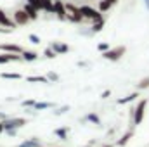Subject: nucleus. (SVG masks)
<instances>
[{"label": "nucleus", "mask_w": 149, "mask_h": 147, "mask_svg": "<svg viewBox=\"0 0 149 147\" xmlns=\"http://www.w3.org/2000/svg\"><path fill=\"white\" fill-rule=\"evenodd\" d=\"M148 104H149V102L146 101V99H141V101L137 102V106L134 107V116H132V125H134V126H137V125H141V123H142Z\"/></svg>", "instance_id": "nucleus-2"}, {"label": "nucleus", "mask_w": 149, "mask_h": 147, "mask_svg": "<svg viewBox=\"0 0 149 147\" xmlns=\"http://www.w3.org/2000/svg\"><path fill=\"white\" fill-rule=\"evenodd\" d=\"M57 55H63V54H68L70 50H71V47L68 45V43H63V42H52L50 45H49Z\"/></svg>", "instance_id": "nucleus-7"}, {"label": "nucleus", "mask_w": 149, "mask_h": 147, "mask_svg": "<svg viewBox=\"0 0 149 147\" xmlns=\"http://www.w3.org/2000/svg\"><path fill=\"white\" fill-rule=\"evenodd\" d=\"M23 10L28 14V17H30V21H37L38 19V10L33 7V5H30V3H24V7H23Z\"/></svg>", "instance_id": "nucleus-11"}, {"label": "nucleus", "mask_w": 149, "mask_h": 147, "mask_svg": "<svg viewBox=\"0 0 149 147\" xmlns=\"http://www.w3.org/2000/svg\"><path fill=\"white\" fill-rule=\"evenodd\" d=\"M68 133H70V126H61L54 130V135L59 137L61 140H68Z\"/></svg>", "instance_id": "nucleus-15"}, {"label": "nucleus", "mask_w": 149, "mask_h": 147, "mask_svg": "<svg viewBox=\"0 0 149 147\" xmlns=\"http://www.w3.org/2000/svg\"><path fill=\"white\" fill-rule=\"evenodd\" d=\"M45 76L49 78V81H50V83H54V81H59V74L54 73V71H49V73L45 74Z\"/></svg>", "instance_id": "nucleus-28"}, {"label": "nucleus", "mask_w": 149, "mask_h": 147, "mask_svg": "<svg viewBox=\"0 0 149 147\" xmlns=\"http://www.w3.org/2000/svg\"><path fill=\"white\" fill-rule=\"evenodd\" d=\"M78 66H80V68H85V66H88V62H81V61H80Z\"/></svg>", "instance_id": "nucleus-36"}, {"label": "nucleus", "mask_w": 149, "mask_h": 147, "mask_svg": "<svg viewBox=\"0 0 149 147\" xmlns=\"http://www.w3.org/2000/svg\"><path fill=\"white\" fill-rule=\"evenodd\" d=\"M21 57H23L24 62H33V61H37L38 59V54L35 52V50H23Z\"/></svg>", "instance_id": "nucleus-13"}, {"label": "nucleus", "mask_w": 149, "mask_h": 147, "mask_svg": "<svg viewBox=\"0 0 149 147\" xmlns=\"http://www.w3.org/2000/svg\"><path fill=\"white\" fill-rule=\"evenodd\" d=\"M125 52H127V47H125V45H116V47H111L109 50L102 52V59L111 61V62H116V61H120V59L125 55Z\"/></svg>", "instance_id": "nucleus-1"}, {"label": "nucleus", "mask_w": 149, "mask_h": 147, "mask_svg": "<svg viewBox=\"0 0 149 147\" xmlns=\"http://www.w3.org/2000/svg\"><path fill=\"white\" fill-rule=\"evenodd\" d=\"M0 26H3V28H10V30H16V28H17V24L14 23V19H10L3 9H0Z\"/></svg>", "instance_id": "nucleus-9"}, {"label": "nucleus", "mask_w": 149, "mask_h": 147, "mask_svg": "<svg viewBox=\"0 0 149 147\" xmlns=\"http://www.w3.org/2000/svg\"><path fill=\"white\" fill-rule=\"evenodd\" d=\"M80 12H81V16H83V19H87V21H101V19H104L102 17V12L99 10V9H94V7H90V5H80Z\"/></svg>", "instance_id": "nucleus-3"}, {"label": "nucleus", "mask_w": 149, "mask_h": 147, "mask_svg": "<svg viewBox=\"0 0 149 147\" xmlns=\"http://www.w3.org/2000/svg\"><path fill=\"white\" fill-rule=\"evenodd\" d=\"M0 78H3V80H21L23 74L21 73H2Z\"/></svg>", "instance_id": "nucleus-22"}, {"label": "nucleus", "mask_w": 149, "mask_h": 147, "mask_svg": "<svg viewBox=\"0 0 149 147\" xmlns=\"http://www.w3.org/2000/svg\"><path fill=\"white\" fill-rule=\"evenodd\" d=\"M12 19H14V23H16L17 26H26V24L30 23V17H28V14H26L23 9H17V10L12 14Z\"/></svg>", "instance_id": "nucleus-6"}, {"label": "nucleus", "mask_w": 149, "mask_h": 147, "mask_svg": "<svg viewBox=\"0 0 149 147\" xmlns=\"http://www.w3.org/2000/svg\"><path fill=\"white\" fill-rule=\"evenodd\" d=\"M102 147H114V144H104Z\"/></svg>", "instance_id": "nucleus-39"}, {"label": "nucleus", "mask_w": 149, "mask_h": 147, "mask_svg": "<svg viewBox=\"0 0 149 147\" xmlns=\"http://www.w3.org/2000/svg\"><path fill=\"white\" fill-rule=\"evenodd\" d=\"M144 5H146V9L149 10V0H144Z\"/></svg>", "instance_id": "nucleus-38"}, {"label": "nucleus", "mask_w": 149, "mask_h": 147, "mask_svg": "<svg viewBox=\"0 0 149 147\" xmlns=\"http://www.w3.org/2000/svg\"><path fill=\"white\" fill-rule=\"evenodd\" d=\"M87 147H92V146H90V144H88V146H87Z\"/></svg>", "instance_id": "nucleus-41"}, {"label": "nucleus", "mask_w": 149, "mask_h": 147, "mask_svg": "<svg viewBox=\"0 0 149 147\" xmlns=\"http://www.w3.org/2000/svg\"><path fill=\"white\" fill-rule=\"evenodd\" d=\"M54 14L59 21H66L68 19V10H66V3L63 0H54Z\"/></svg>", "instance_id": "nucleus-5"}, {"label": "nucleus", "mask_w": 149, "mask_h": 147, "mask_svg": "<svg viewBox=\"0 0 149 147\" xmlns=\"http://www.w3.org/2000/svg\"><path fill=\"white\" fill-rule=\"evenodd\" d=\"M50 107H54L52 102H37L33 109L35 111H45V109H50Z\"/></svg>", "instance_id": "nucleus-21"}, {"label": "nucleus", "mask_w": 149, "mask_h": 147, "mask_svg": "<svg viewBox=\"0 0 149 147\" xmlns=\"http://www.w3.org/2000/svg\"><path fill=\"white\" fill-rule=\"evenodd\" d=\"M26 81L28 83H50L47 76H28Z\"/></svg>", "instance_id": "nucleus-18"}, {"label": "nucleus", "mask_w": 149, "mask_h": 147, "mask_svg": "<svg viewBox=\"0 0 149 147\" xmlns=\"http://www.w3.org/2000/svg\"><path fill=\"white\" fill-rule=\"evenodd\" d=\"M70 109H71L70 106H61V107H57V109L54 111V116H63V114H66Z\"/></svg>", "instance_id": "nucleus-25"}, {"label": "nucleus", "mask_w": 149, "mask_h": 147, "mask_svg": "<svg viewBox=\"0 0 149 147\" xmlns=\"http://www.w3.org/2000/svg\"><path fill=\"white\" fill-rule=\"evenodd\" d=\"M5 133H7L9 137H16V135H17V130H16V128H12V130H5Z\"/></svg>", "instance_id": "nucleus-33"}, {"label": "nucleus", "mask_w": 149, "mask_h": 147, "mask_svg": "<svg viewBox=\"0 0 149 147\" xmlns=\"http://www.w3.org/2000/svg\"><path fill=\"white\" fill-rule=\"evenodd\" d=\"M14 30H10V28H3V26H0V33L2 35H9V33H12Z\"/></svg>", "instance_id": "nucleus-31"}, {"label": "nucleus", "mask_w": 149, "mask_h": 147, "mask_svg": "<svg viewBox=\"0 0 149 147\" xmlns=\"http://www.w3.org/2000/svg\"><path fill=\"white\" fill-rule=\"evenodd\" d=\"M35 104H37V102H35L33 99H26V101H21V106H23L24 109H26V107H35Z\"/></svg>", "instance_id": "nucleus-27"}, {"label": "nucleus", "mask_w": 149, "mask_h": 147, "mask_svg": "<svg viewBox=\"0 0 149 147\" xmlns=\"http://www.w3.org/2000/svg\"><path fill=\"white\" fill-rule=\"evenodd\" d=\"M7 118H9V116H7V114H5V112H3V111H0V121H2V123H3V121H5V119H7Z\"/></svg>", "instance_id": "nucleus-35"}, {"label": "nucleus", "mask_w": 149, "mask_h": 147, "mask_svg": "<svg viewBox=\"0 0 149 147\" xmlns=\"http://www.w3.org/2000/svg\"><path fill=\"white\" fill-rule=\"evenodd\" d=\"M104 19H101V21H94L92 23V26H90V31L92 33H99V31H102V28H104Z\"/></svg>", "instance_id": "nucleus-19"}, {"label": "nucleus", "mask_w": 149, "mask_h": 147, "mask_svg": "<svg viewBox=\"0 0 149 147\" xmlns=\"http://www.w3.org/2000/svg\"><path fill=\"white\" fill-rule=\"evenodd\" d=\"M42 10L54 14V0H42Z\"/></svg>", "instance_id": "nucleus-17"}, {"label": "nucleus", "mask_w": 149, "mask_h": 147, "mask_svg": "<svg viewBox=\"0 0 149 147\" xmlns=\"http://www.w3.org/2000/svg\"><path fill=\"white\" fill-rule=\"evenodd\" d=\"M0 50H3L5 54H23V47L21 45H17V43H2L0 45Z\"/></svg>", "instance_id": "nucleus-8"}, {"label": "nucleus", "mask_w": 149, "mask_h": 147, "mask_svg": "<svg viewBox=\"0 0 149 147\" xmlns=\"http://www.w3.org/2000/svg\"><path fill=\"white\" fill-rule=\"evenodd\" d=\"M135 88H137V92H141V90H148L149 88V76L142 78L139 83H135Z\"/></svg>", "instance_id": "nucleus-20"}, {"label": "nucleus", "mask_w": 149, "mask_h": 147, "mask_svg": "<svg viewBox=\"0 0 149 147\" xmlns=\"http://www.w3.org/2000/svg\"><path fill=\"white\" fill-rule=\"evenodd\" d=\"M139 99V92H132L130 95H127V97H121V99H118L116 102L120 104V106H123V104H128V102H134V101H137Z\"/></svg>", "instance_id": "nucleus-14"}, {"label": "nucleus", "mask_w": 149, "mask_h": 147, "mask_svg": "<svg viewBox=\"0 0 149 147\" xmlns=\"http://www.w3.org/2000/svg\"><path fill=\"white\" fill-rule=\"evenodd\" d=\"M109 2H111V5H116L118 3V0H109Z\"/></svg>", "instance_id": "nucleus-40"}, {"label": "nucleus", "mask_w": 149, "mask_h": 147, "mask_svg": "<svg viewBox=\"0 0 149 147\" xmlns=\"http://www.w3.org/2000/svg\"><path fill=\"white\" fill-rule=\"evenodd\" d=\"M26 3L33 5L37 10H42V0H26Z\"/></svg>", "instance_id": "nucleus-29"}, {"label": "nucleus", "mask_w": 149, "mask_h": 147, "mask_svg": "<svg viewBox=\"0 0 149 147\" xmlns=\"http://www.w3.org/2000/svg\"><path fill=\"white\" fill-rule=\"evenodd\" d=\"M17 147H43V144L40 142V139H38V137H31V139H28V140L21 142Z\"/></svg>", "instance_id": "nucleus-12"}, {"label": "nucleus", "mask_w": 149, "mask_h": 147, "mask_svg": "<svg viewBox=\"0 0 149 147\" xmlns=\"http://www.w3.org/2000/svg\"><path fill=\"white\" fill-rule=\"evenodd\" d=\"M0 64H9V59H7V54H0Z\"/></svg>", "instance_id": "nucleus-32"}, {"label": "nucleus", "mask_w": 149, "mask_h": 147, "mask_svg": "<svg viewBox=\"0 0 149 147\" xmlns=\"http://www.w3.org/2000/svg\"><path fill=\"white\" fill-rule=\"evenodd\" d=\"M43 55H45V59H56V57H57V54H56L50 47H47V49L43 50Z\"/></svg>", "instance_id": "nucleus-24"}, {"label": "nucleus", "mask_w": 149, "mask_h": 147, "mask_svg": "<svg viewBox=\"0 0 149 147\" xmlns=\"http://www.w3.org/2000/svg\"><path fill=\"white\" fill-rule=\"evenodd\" d=\"M109 49H111V47H109V43H108V42H101V43L97 45V50H99L101 54H102V52H106V50H109Z\"/></svg>", "instance_id": "nucleus-26"}, {"label": "nucleus", "mask_w": 149, "mask_h": 147, "mask_svg": "<svg viewBox=\"0 0 149 147\" xmlns=\"http://www.w3.org/2000/svg\"><path fill=\"white\" fill-rule=\"evenodd\" d=\"M28 40H30V42H31L33 45H38V43L42 42V40H40V37H38V35H35V33H31V35H28Z\"/></svg>", "instance_id": "nucleus-30"}, {"label": "nucleus", "mask_w": 149, "mask_h": 147, "mask_svg": "<svg viewBox=\"0 0 149 147\" xmlns=\"http://www.w3.org/2000/svg\"><path fill=\"white\" fill-rule=\"evenodd\" d=\"M111 7L113 5H111L109 0H101V2H99V10H101V12H108Z\"/></svg>", "instance_id": "nucleus-23"}, {"label": "nucleus", "mask_w": 149, "mask_h": 147, "mask_svg": "<svg viewBox=\"0 0 149 147\" xmlns=\"http://www.w3.org/2000/svg\"><path fill=\"white\" fill-rule=\"evenodd\" d=\"M3 132H5V128H3V123L0 121V133H3Z\"/></svg>", "instance_id": "nucleus-37"}, {"label": "nucleus", "mask_w": 149, "mask_h": 147, "mask_svg": "<svg viewBox=\"0 0 149 147\" xmlns=\"http://www.w3.org/2000/svg\"><path fill=\"white\" fill-rule=\"evenodd\" d=\"M132 137H134V130L130 128V130H127V132H125V133H123V135H121L118 140H116V144H114V146L125 147L127 144H128V142H130V139H132Z\"/></svg>", "instance_id": "nucleus-10"}, {"label": "nucleus", "mask_w": 149, "mask_h": 147, "mask_svg": "<svg viewBox=\"0 0 149 147\" xmlns=\"http://www.w3.org/2000/svg\"><path fill=\"white\" fill-rule=\"evenodd\" d=\"M83 121H88V123H94V125H101V118H99L97 112H88L83 118Z\"/></svg>", "instance_id": "nucleus-16"}, {"label": "nucleus", "mask_w": 149, "mask_h": 147, "mask_svg": "<svg viewBox=\"0 0 149 147\" xmlns=\"http://www.w3.org/2000/svg\"><path fill=\"white\" fill-rule=\"evenodd\" d=\"M109 95H111V90H104V92L101 94V99H108Z\"/></svg>", "instance_id": "nucleus-34"}, {"label": "nucleus", "mask_w": 149, "mask_h": 147, "mask_svg": "<svg viewBox=\"0 0 149 147\" xmlns=\"http://www.w3.org/2000/svg\"><path fill=\"white\" fill-rule=\"evenodd\" d=\"M28 121L24 119V118H19V116H9L5 121H3V128L5 130H12V128H16V130H19V128H23L24 125H26Z\"/></svg>", "instance_id": "nucleus-4"}]
</instances>
